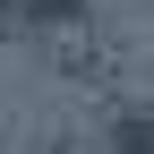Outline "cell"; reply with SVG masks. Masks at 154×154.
<instances>
[{"label":"cell","instance_id":"3957f363","mask_svg":"<svg viewBox=\"0 0 154 154\" xmlns=\"http://www.w3.org/2000/svg\"><path fill=\"white\" fill-rule=\"evenodd\" d=\"M9 9H17V0H0V17H9Z\"/></svg>","mask_w":154,"mask_h":154},{"label":"cell","instance_id":"6da1fadb","mask_svg":"<svg viewBox=\"0 0 154 154\" xmlns=\"http://www.w3.org/2000/svg\"><path fill=\"white\" fill-rule=\"evenodd\" d=\"M26 17H43V26H60V17H77V0H17Z\"/></svg>","mask_w":154,"mask_h":154},{"label":"cell","instance_id":"7a4b0ae2","mask_svg":"<svg viewBox=\"0 0 154 154\" xmlns=\"http://www.w3.org/2000/svg\"><path fill=\"white\" fill-rule=\"evenodd\" d=\"M146 137H154V128H146V120H128V128H120V154H146Z\"/></svg>","mask_w":154,"mask_h":154}]
</instances>
